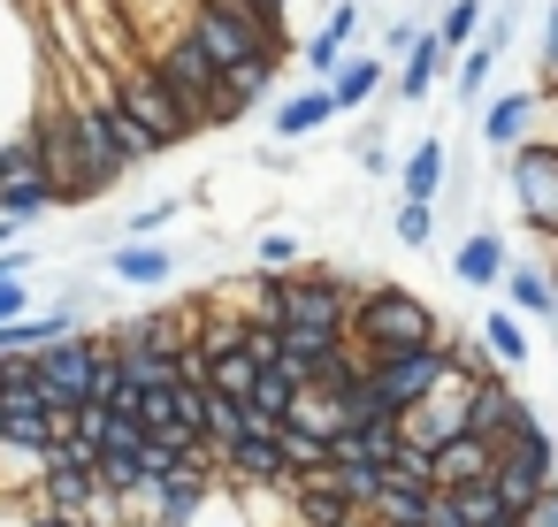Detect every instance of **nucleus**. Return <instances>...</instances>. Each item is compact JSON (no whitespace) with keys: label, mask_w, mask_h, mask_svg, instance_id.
Instances as JSON below:
<instances>
[{"label":"nucleus","mask_w":558,"mask_h":527,"mask_svg":"<svg viewBox=\"0 0 558 527\" xmlns=\"http://www.w3.org/2000/svg\"><path fill=\"white\" fill-rule=\"evenodd\" d=\"M390 230H398V245H413V253H428V245H436V207H413V199H398V215H390Z\"/></svg>","instance_id":"nucleus-29"},{"label":"nucleus","mask_w":558,"mask_h":527,"mask_svg":"<svg viewBox=\"0 0 558 527\" xmlns=\"http://www.w3.org/2000/svg\"><path fill=\"white\" fill-rule=\"evenodd\" d=\"M352 169H360V176H375V184H390V176H398V161H390V131H375V123H367V131L352 138Z\"/></svg>","instance_id":"nucleus-25"},{"label":"nucleus","mask_w":558,"mask_h":527,"mask_svg":"<svg viewBox=\"0 0 558 527\" xmlns=\"http://www.w3.org/2000/svg\"><path fill=\"white\" fill-rule=\"evenodd\" d=\"M543 275H550V291H558V253H550V260H543Z\"/></svg>","instance_id":"nucleus-42"},{"label":"nucleus","mask_w":558,"mask_h":527,"mask_svg":"<svg viewBox=\"0 0 558 527\" xmlns=\"http://www.w3.org/2000/svg\"><path fill=\"white\" fill-rule=\"evenodd\" d=\"M444 367H451V352L444 344H421V352H398V359H367V390H375V405L383 413H413L436 382H444Z\"/></svg>","instance_id":"nucleus-7"},{"label":"nucleus","mask_w":558,"mask_h":527,"mask_svg":"<svg viewBox=\"0 0 558 527\" xmlns=\"http://www.w3.org/2000/svg\"><path fill=\"white\" fill-rule=\"evenodd\" d=\"M444 336H451V321L405 283H367L352 298V321H344V344H360L367 359H398V352H421Z\"/></svg>","instance_id":"nucleus-1"},{"label":"nucleus","mask_w":558,"mask_h":527,"mask_svg":"<svg viewBox=\"0 0 558 527\" xmlns=\"http://www.w3.org/2000/svg\"><path fill=\"white\" fill-rule=\"evenodd\" d=\"M482 352H489V367H497V375H520V367H527V352H535V344H527V329H520V314H512L505 298L482 314Z\"/></svg>","instance_id":"nucleus-17"},{"label":"nucleus","mask_w":558,"mask_h":527,"mask_svg":"<svg viewBox=\"0 0 558 527\" xmlns=\"http://www.w3.org/2000/svg\"><path fill=\"white\" fill-rule=\"evenodd\" d=\"M291 397H299V382H291L283 367H260V375H253V397H245V413H260V420H283V413H291Z\"/></svg>","instance_id":"nucleus-22"},{"label":"nucleus","mask_w":558,"mask_h":527,"mask_svg":"<svg viewBox=\"0 0 558 527\" xmlns=\"http://www.w3.org/2000/svg\"><path fill=\"white\" fill-rule=\"evenodd\" d=\"M329 100H337V115H367L383 100V54H344L329 77Z\"/></svg>","instance_id":"nucleus-15"},{"label":"nucleus","mask_w":558,"mask_h":527,"mask_svg":"<svg viewBox=\"0 0 558 527\" xmlns=\"http://www.w3.org/2000/svg\"><path fill=\"white\" fill-rule=\"evenodd\" d=\"M245 9H253V16H268V24H283V9H291V0H245ZM283 32H291V24H283Z\"/></svg>","instance_id":"nucleus-40"},{"label":"nucleus","mask_w":558,"mask_h":527,"mask_svg":"<svg viewBox=\"0 0 558 527\" xmlns=\"http://www.w3.org/2000/svg\"><path fill=\"white\" fill-rule=\"evenodd\" d=\"M253 268H268V275L299 268V237H291V230H260V237H253Z\"/></svg>","instance_id":"nucleus-32"},{"label":"nucleus","mask_w":558,"mask_h":527,"mask_svg":"<svg viewBox=\"0 0 558 527\" xmlns=\"http://www.w3.org/2000/svg\"><path fill=\"white\" fill-rule=\"evenodd\" d=\"M184 527H253V519H245V504H238V489H230V481H215V489L199 497V512H192Z\"/></svg>","instance_id":"nucleus-27"},{"label":"nucleus","mask_w":558,"mask_h":527,"mask_svg":"<svg viewBox=\"0 0 558 527\" xmlns=\"http://www.w3.org/2000/svg\"><path fill=\"white\" fill-rule=\"evenodd\" d=\"M474 131H482V146H489V169L512 161V154L535 138V85H505V93H489L482 115H474Z\"/></svg>","instance_id":"nucleus-8"},{"label":"nucleus","mask_w":558,"mask_h":527,"mask_svg":"<svg viewBox=\"0 0 558 527\" xmlns=\"http://www.w3.org/2000/svg\"><path fill=\"white\" fill-rule=\"evenodd\" d=\"M138 527H161V519H138Z\"/></svg>","instance_id":"nucleus-43"},{"label":"nucleus","mask_w":558,"mask_h":527,"mask_svg":"<svg viewBox=\"0 0 558 527\" xmlns=\"http://www.w3.org/2000/svg\"><path fill=\"white\" fill-rule=\"evenodd\" d=\"M444 169H451V138H444V131L413 138V154L398 161V199H413V207H436V192H444Z\"/></svg>","instance_id":"nucleus-12"},{"label":"nucleus","mask_w":558,"mask_h":527,"mask_svg":"<svg viewBox=\"0 0 558 527\" xmlns=\"http://www.w3.org/2000/svg\"><path fill=\"white\" fill-rule=\"evenodd\" d=\"M520 9H527V0H489V16H482V39L474 47H489L497 62L520 47Z\"/></svg>","instance_id":"nucleus-23"},{"label":"nucleus","mask_w":558,"mask_h":527,"mask_svg":"<svg viewBox=\"0 0 558 527\" xmlns=\"http://www.w3.org/2000/svg\"><path fill=\"white\" fill-rule=\"evenodd\" d=\"M108 93H116V108L161 146V154H177V146H192L199 131H192V115L169 100V85L154 77V62H131V70H108Z\"/></svg>","instance_id":"nucleus-3"},{"label":"nucleus","mask_w":558,"mask_h":527,"mask_svg":"<svg viewBox=\"0 0 558 527\" xmlns=\"http://www.w3.org/2000/svg\"><path fill=\"white\" fill-rule=\"evenodd\" d=\"M535 146H558V93H535Z\"/></svg>","instance_id":"nucleus-37"},{"label":"nucleus","mask_w":558,"mask_h":527,"mask_svg":"<svg viewBox=\"0 0 558 527\" xmlns=\"http://www.w3.org/2000/svg\"><path fill=\"white\" fill-rule=\"evenodd\" d=\"M482 16H489V0H444V16H436L428 32H436L451 54H466V47L482 39Z\"/></svg>","instance_id":"nucleus-20"},{"label":"nucleus","mask_w":558,"mask_h":527,"mask_svg":"<svg viewBox=\"0 0 558 527\" xmlns=\"http://www.w3.org/2000/svg\"><path fill=\"white\" fill-rule=\"evenodd\" d=\"M367 283L352 268H283V329H322V336H344L352 321V298Z\"/></svg>","instance_id":"nucleus-2"},{"label":"nucleus","mask_w":558,"mask_h":527,"mask_svg":"<svg viewBox=\"0 0 558 527\" xmlns=\"http://www.w3.org/2000/svg\"><path fill=\"white\" fill-rule=\"evenodd\" d=\"M329 474H337V489H344L360 512H367V504H375V489H383V466H329Z\"/></svg>","instance_id":"nucleus-35"},{"label":"nucleus","mask_w":558,"mask_h":527,"mask_svg":"<svg viewBox=\"0 0 558 527\" xmlns=\"http://www.w3.org/2000/svg\"><path fill=\"white\" fill-rule=\"evenodd\" d=\"M360 24H367V16H360V0H329V16H322V32H329V39H344V47L360 39Z\"/></svg>","instance_id":"nucleus-36"},{"label":"nucleus","mask_w":558,"mask_h":527,"mask_svg":"<svg viewBox=\"0 0 558 527\" xmlns=\"http://www.w3.org/2000/svg\"><path fill=\"white\" fill-rule=\"evenodd\" d=\"M100 268H108V275H116L123 291H161V283H169V275L184 268V260H177V253H169L161 237H116Z\"/></svg>","instance_id":"nucleus-9"},{"label":"nucleus","mask_w":558,"mask_h":527,"mask_svg":"<svg viewBox=\"0 0 558 527\" xmlns=\"http://www.w3.org/2000/svg\"><path fill=\"white\" fill-rule=\"evenodd\" d=\"M276 352H283L276 329H253V336H245V359H253V367H276Z\"/></svg>","instance_id":"nucleus-38"},{"label":"nucleus","mask_w":558,"mask_h":527,"mask_svg":"<svg viewBox=\"0 0 558 527\" xmlns=\"http://www.w3.org/2000/svg\"><path fill=\"white\" fill-rule=\"evenodd\" d=\"M489 77H497V54H489V47H466V54L451 62V100H459L466 115H482V100L497 93Z\"/></svg>","instance_id":"nucleus-19"},{"label":"nucleus","mask_w":558,"mask_h":527,"mask_svg":"<svg viewBox=\"0 0 558 527\" xmlns=\"http://www.w3.org/2000/svg\"><path fill=\"white\" fill-rule=\"evenodd\" d=\"M100 451H131V458H138V451H146V420H138V413H108Z\"/></svg>","instance_id":"nucleus-34"},{"label":"nucleus","mask_w":558,"mask_h":527,"mask_svg":"<svg viewBox=\"0 0 558 527\" xmlns=\"http://www.w3.org/2000/svg\"><path fill=\"white\" fill-rule=\"evenodd\" d=\"M0 428H9V420H0Z\"/></svg>","instance_id":"nucleus-44"},{"label":"nucleus","mask_w":558,"mask_h":527,"mask_svg":"<svg viewBox=\"0 0 558 527\" xmlns=\"http://www.w3.org/2000/svg\"><path fill=\"white\" fill-rule=\"evenodd\" d=\"M497 291H505V306H512V314H527V321H558V291H550V275H543L535 260H520V253H512Z\"/></svg>","instance_id":"nucleus-16"},{"label":"nucleus","mask_w":558,"mask_h":527,"mask_svg":"<svg viewBox=\"0 0 558 527\" xmlns=\"http://www.w3.org/2000/svg\"><path fill=\"white\" fill-rule=\"evenodd\" d=\"M489 466H497V443L489 436H451V443H436V489H466V481H489Z\"/></svg>","instance_id":"nucleus-14"},{"label":"nucleus","mask_w":558,"mask_h":527,"mask_svg":"<svg viewBox=\"0 0 558 527\" xmlns=\"http://www.w3.org/2000/svg\"><path fill=\"white\" fill-rule=\"evenodd\" d=\"M535 93H558V0H543L535 24Z\"/></svg>","instance_id":"nucleus-24"},{"label":"nucleus","mask_w":558,"mask_h":527,"mask_svg":"<svg viewBox=\"0 0 558 527\" xmlns=\"http://www.w3.org/2000/svg\"><path fill=\"white\" fill-rule=\"evenodd\" d=\"M283 428H299V436H314V443H337V436H344V405H337L329 390H299L291 413H283Z\"/></svg>","instance_id":"nucleus-18"},{"label":"nucleus","mask_w":558,"mask_h":527,"mask_svg":"<svg viewBox=\"0 0 558 527\" xmlns=\"http://www.w3.org/2000/svg\"><path fill=\"white\" fill-rule=\"evenodd\" d=\"M253 375H260V367H253L245 352H230V359H207V390H215V397H238V405H245V397H253Z\"/></svg>","instance_id":"nucleus-26"},{"label":"nucleus","mask_w":558,"mask_h":527,"mask_svg":"<svg viewBox=\"0 0 558 527\" xmlns=\"http://www.w3.org/2000/svg\"><path fill=\"white\" fill-rule=\"evenodd\" d=\"M344 54H352V47H344V39H329V32H306V39H299V62H306L322 85L337 77V62H344Z\"/></svg>","instance_id":"nucleus-31"},{"label":"nucleus","mask_w":558,"mask_h":527,"mask_svg":"<svg viewBox=\"0 0 558 527\" xmlns=\"http://www.w3.org/2000/svg\"><path fill=\"white\" fill-rule=\"evenodd\" d=\"M276 451H283L291 474H322V466H329V443H314V436H299V428H276Z\"/></svg>","instance_id":"nucleus-30"},{"label":"nucleus","mask_w":558,"mask_h":527,"mask_svg":"<svg viewBox=\"0 0 558 527\" xmlns=\"http://www.w3.org/2000/svg\"><path fill=\"white\" fill-rule=\"evenodd\" d=\"M93 359H100L93 329H77V336L32 352V390H39V405H47V413H77V405L93 397Z\"/></svg>","instance_id":"nucleus-6"},{"label":"nucleus","mask_w":558,"mask_h":527,"mask_svg":"<svg viewBox=\"0 0 558 527\" xmlns=\"http://www.w3.org/2000/svg\"><path fill=\"white\" fill-rule=\"evenodd\" d=\"M505 260H512V237L489 230V222H474V230L451 245V275H459L466 291H497V283H505Z\"/></svg>","instance_id":"nucleus-10"},{"label":"nucleus","mask_w":558,"mask_h":527,"mask_svg":"<svg viewBox=\"0 0 558 527\" xmlns=\"http://www.w3.org/2000/svg\"><path fill=\"white\" fill-rule=\"evenodd\" d=\"M0 527H32V519L16 512V497H0Z\"/></svg>","instance_id":"nucleus-41"},{"label":"nucleus","mask_w":558,"mask_h":527,"mask_svg":"<svg viewBox=\"0 0 558 527\" xmlns=\"http://www.w3.org/2000/svg\"><path fill=\"white\" fill-rule=\"evenodd\" d=\"M527 527H558V474H550V489L527 504Z\"/></svg>","instance_id":"nucleus-39"},{"label":"nucleus","mask_w":558,"mask_h":527,"mask_svg":"<svg viewBox=\"0 0 558 527\" xmlns=\"http://www.w3.org/2000/svg\"><path fill=\"white\" fill-rule=\"evenodd\" d=\"M337 123V100H329V85H306V93H283L276 108H268V131L283 138V146H299V138H314V131H329Z\"/></svg>","instance_id":"nucleus-13"},{"label":"nucleus","mask_w":558,"mask_h":527,"mask_svg":"<svg viewBox=\"0 0 558 527\" xmlns=\"http://www.w3.org/2000/svg\"><path fill=\"white\" fill-rule=\"evenodd\" d=\"M421 32H428V16H390V24H383V62H405Z\"/></svg>","instance_id":"nucleus-33"},{"label":"nucleus","mask_w":558,"mask_h":527,"mask_svg":"<svg viewBox=\"0 0 558 527\" xmlns=\"http://www.w3.org/2000/svg\"><path fill=\"white\" fill-rule=\"evenodd\" d=\"M54 207H62V199H54L47 169H39V146H32V131L0 138V222H16V230H39Z\"/></svg>","instance_id":"nucleus-4"},{"label":"nucleus","mask_w":558,"mask_h":527,"mask_svg":"<svg viewBox=\"0 0 558 527\" xmlns=\"http://www.w3.org/2000/svg\"><path fill=\"white\" fill-rule=\"evenodd\" d=\"M451 62H459V54H451L436 32H421V39H413V54H405V62H398V77H390V100H398V108H421V100L436 93V77H451Z\"/></svg>","instance_id":"nucleus-11"},{"label":"nucleus","mask_w":558,"mask_h":527,"mask_svg":"<svg viewBox=\"0 0 558 527\" xmlns=\"http://www.w3.org/2000/svg\"><path fill=\"white\" fill-rule=\"evenodd\" d=\"M184 207H192V199H177V192H169V199H146V207H123V215H116V230H123V237H161L169 222H184Z\"/></svg>","instance_id":"nucleus-21"},{"label":"nucleus","mask_w":558,"mask_h":527,"mask_svg":"<svg viewBox=\"0 0 558 527\" xmlns=\"http://www.w3.org/2000/svg\"><path fill=\"white\" fill-rule=\"evenodd\" d=\"M550 474H558V436H550V428H535V436L497 443L489 489H497V504H505V512H520V519H527V504L550 489Z\"/></svg>","instance_id":"nucleus-5"},{"label":"nucleus","mask_w":558,"mask_h":527,"mask_svg":"<svg viewBox=\"0 0 558 527\" xmlns=\"http://www.w3.org/2000/svg\"><path fill=\"white\" fill-rule=\"evenodd\" d=\"M383 474H398V481H413V489H436V451L398 436V451H390V466H383Z\"/></svg>","instance_id":"nucleus-28"}]
</instances>
